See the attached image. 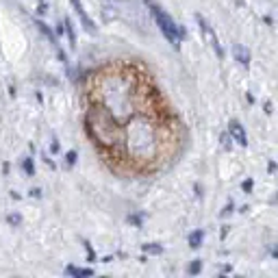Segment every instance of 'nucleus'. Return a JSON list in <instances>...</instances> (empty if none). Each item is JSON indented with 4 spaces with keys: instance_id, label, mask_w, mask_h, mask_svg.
I'll return each mask as SVG.
<instances>
[{
    "instance_id": "obj_24",
    "label": "nucleus",
    "mask_w": 278,
    "mask_h": 278,
    "mask_svg": "<svg viewBox=\"0 0 278 278\" xmlns=\"http://www.w3.org/2000/svg\"><path fill=\"white\" fill-rule=\"evenodd\" d=\"M9 96L15 98V87H13V85H9Z\"/></svg>"
},
{
    "instance_id": "obj_2",
    "label": "nucleus",
    "mask_w": 278,
    "mask_h": 278,
    "mask_svg": "<svg viewBox=\"0 0 278 278\" xmlns=\"http://www.w3.org/2000/svg\"><path fill=\"white\" fill-rule=\"evenodd\" d=\"M133 89H135L133 81L124 79L122 74H109L100 81L98 85L100 96H91V102L105 105L115 118L122 120V124H126V120L135 113Z\"/></svg>"
},
{
    "instance_id": "obj_15",
    "label": "nucleus",
    "mask_w": 278,
    "mask_h": 278,
    "mask_svg": "<svg viewBox=\"0 0 278 278\" xmlns=\"http://www.w3.org/2000/svg\"><path fill=\"white\" fill-rule=\"evenodd\" d=\"M126 222L130 224V226H135V228H139L144 224V215H137V213H130L128 218H126Z\"/></svg>"
},
{
    "instance_id": "obj_12",
    "label": "nucleus",
    "mask_w": 278,
    "mask_h": 278,
    "mask_svg": "<svg viewBox=\"0 0 278 278\" xmlns=\"http://www.w3.org/2000/svg\"><path fill=\"white\" fill-rule=\"evenodd\" d=\"M63 24H65V37L70 40V46L76 48V33H74V26H72V22H70V18L63 20Z\"/></svg>"
},
{
    "instance_id": "obj_10",
    "label": "nucleus",
    "mask_w": 278,
    "mask_h": 278,
    "mask_svg": "<svg viewBox=\"0 0 278 278\" xmlns=\"http://www.w3.org/2000/svg\"><path fill=\"white\" fill-rule=\"evenodd\" d=\"M65 274L72 278H87L94 276V269L91 267H76V265H65Z\"/></svg>"
},
{
    "instance_id": "obj_23",
    "label": "nucleus",
    "mask_w": 278,
    "mask_h": 278,
    "mask_svg": "<svg viewBox=\"0 0 278 278\" xmlns=\"http://www.w3.org/2000/svg\"><path fill=\"white\" fill-rule=\"evenodd\" d=\"M30 196H33V198H42V189H30Z\"/></svg>"
},
{
    "instance_id": "obj_8",
    "label": "nucleus",
    "mask_w": 278,
    "mask_h": 278,
    "mask_svg": "<svg viewBox=\"0 0 278 278\" xmlns=\"http://www.w3.org/2000/svg\"><path fill=\"white\" fill-rule=\"evenodd\" d=\"M228 133H230V137H233L239 146H246V144H248V135H246V128H244L241 124H239L237 120H230V124H228Z\"/></svg>"
},
{
    "instance_id": "obj_1",
    "label": "nucleus",
    "mask_w": 278,
    "mask_h": 278,
    "mask_svg": "<svg viewBox=\"0 0 278 278\" xmlns=\"http://www.w3.org/2000/svg\"><path fill=\"white\" fill-rule=\"evenodd\" d=\"M85 133L102 150H122L126 154L124 146V128L122 122L100 102H91L85 111Z\"/></svg>"
},
{
    "instance_id": "obj_16",
    "label": "nucleus",
    "mask_w": 278,
    "mask_h": 278,
    "mask_svg": "<svg viewBox=\"0 0 278 278\" xmlns=\"http://www.w3.org/2000/svg\"><path fill=\"white\" fill-rule=\"evenodd\" d=\"M200 269H202V261H200V259H196V261H191V263H189L187 272H189L191 276H196V274H200Z\"/></svg>"
},
{
    "instance_id": "obj_25",
    "label": "nucleus",
    "mask_w": 278,
    "mask_h": 278,
    "mask_svg": "<svg viewBox=\"0 0 278 278\" xmlns=\"http://www.w3.org/2000/svg\"><path fill=\"white\" fill-rule=\"evenodd\" d=\"M272 254H274V257H278V248H274V250H272Z\"/></svg>"
},
{
    "instance_id": "obj_19",
    "label": "nucleus",
    "mask_w": 278,
    "mask_h": 278,
    "mask_svg": "<svg viewBox=\"0 0 278 278\" xmlns=\"http://www.w3.org/2000/svg\"><path fill=\"white\" fill-rule=\"evenodd\" d=\"M20 222H22V218H20L18 213H9V215H7V224H9V226H18Z\"/></svg>"
},
{
    "instance_id": "obj_18",
    "label": "nucleus",
    "mask_w": 278,
    "mask_h": 278,
    "mask_svg": "<svg viewBox=\"0 0 278 278\" xmlns=\"http://www.w3.org/2000/svg\"><path fill=\"white\" fill-rule=\"evenodd\" d=\"M83 248H85V252H87V261H96V250H94V246H91L89 241H83Z\"/></svg>"
},
{
    "instance_id": "obj_14",
    "label": "nucleus",
    "mask_w": 278,
    "mask_h": 278,
    "mask_svg": "<svg viewBox=\"0 0 278 278\" xmlns=\"http://www.w3.org/2000/svg\"><path fill=\"white\" fill-rule=\"evenodd\" d=\"M142 248H144V252H148V254H161V252H163V246H159V244H144Z\"/></svg>"
},
{
    "instance_id": "obj_17",
    "label": "nucleus",
    "mask_w": 278,
    "mask_h": 278,
    "mask_svg": "<svg viewBox=\"0 0 278 278\" xmlns=\"http://www.w3.org/2000/svg\"><path fill=\"white\" fill-rule=\"evenodd\" d=\"M76 159H79V152H76V150H70V152L65 154V165H67V167H74V165H76Z\"/></svg>"
},
{
    "instance_id": "obj_3",
    "label": "nucleus",
    "mask_w": 278,
    "mask_h": 278,
    "mask_svg": "<svg viewBox=\"0 0 278 278\" xmlns=\"http://www.w3.org/2000/svg\"><path fill=\"white\" fill-rule=\"evenodd\" d=\"M157 126L144 115H135L124 126L126 157L133 161H152L157 157Z\"/></svg>"
},
{
    "instance_id": "obj_22",
    "label": "nucleus",
    "mask_w": 278,
    "mask_h": 278,
    "mask_svg": "<svg viewBox=\"0 0 278 278\" xmlns=\"http://www.w3.org/2000/svg\"><path fill=\"white\" fill-rule=\"evenodd\" d=\"M230 211H233V202H228L226 206H224V211H222V215H228Z\"/></svg>"
},
{
    "instance_id": "obj_11",
    "label": "nucleus",
    "mask_w": 278,
    "mask_h": 278,
    "mask_svg": "<svg viewBox=\"0 0 278 278\" xmlns=\"http://www.w3.org/2000/svg\"><path fill=\"white\" fill-rule=\"evenodd\" d=\"M202 241H204V230H200V228L191 230V235H189V248L198 250L200 246H202Z\"/></svg>"
},
{
    "instance_id": "obj_20",
    "label": "nucleus",
    "mask_w": 278,
    "mask_h": 278,
    "mask_svg": "<svg viewBox=\"0 0 278 278\" xmlns=\"http://www.w3.org/2000/svg\"><path fill=\"white\" fill-rule=\"evenodd\" d=\"M252 185H254L252 179H248V181H244V183H241V189L246 191V194H250V191H252Z\"/></svg>"
},
{
    "instance_id": "obj_13",
    "label": "nucleus",
    "mask_w": 278,
    "mask_h": 278,
    "mask_svg": "<svg viewBox=\"0 0 278 278\" xmlns=\"http://www.w3.org/2000/svg\"><path fill=\"white\" fill-rule=\"evenodd\" d=\"M22 169H24L26 176H35V161H33V157L22 159Z\"/></svg>"
},
{
    "instance_id": "obj_4",
    "label": "nucleus",
    "mask_w": 278,
    "mask_h": 278,
    "mask_svg": "<svg viewBox=\"0 0 278 278\" xmlns=\"http://www.w3.org/2000/svg\"><path fill=\"white\" fill-rule=\"evenodd\" d=\"M146 5H148L150 15H152V20L157 22V26H159V30H161V35H163L169 44H174L176 48H179L181 42L185 40V37H187V35H185V28H181V26L174 22L172 15L165 13V11L159 7V5H154L152 0H148V3H146Z\"/></svg>"
},
{
    "instance_id": "obj_5",
    "label": "nucleus",
    "mask_w": 278,
    "mask_h": 278,
    "mask_svg": "<svg viewBox=\"0 0 278 278\" xmlns=\"http://www.w3.org/2000/svg\"><path fill=\"white\" fill-rule=\"evenodd\" d=\"M196 20H198V24H200V28H202V33H204V37L208 42H211V46H213V50H215V55H218L220 59L224 57V48H222V44H220V40H218V35H215V30H213V26L208 24V22L202 18L200 13H196Z\"/></svg>"
},
{
    "instance_id": "obj_21",
    "label": "nucleus",
    "mask_w": 278,
    "mask_h": 278,
    "mask_svg": "<svg viewBox=\"0 0 278 278\" xmlns=\"http://www.w3.org/2000/svg\"><path fill=\"white\" fill-rule=\"evenodd\" d=\"M59 148H61V146H59V139H52V144H50V152H52V154H57Z\"/></svg>"
},
{
    "instance_id": "obj_6",
    "label": "nucleus",
    "mask_w": 278,
    "mask_h": 278,
    "mask_svg": "<svg viewBox=\"0 0 278 278\" xmlns=\"http://www.w3.org/2000/svg\"><path fill=\"white\" fill-rule=\"evenodd\" d=\"M33 22H35V26L40 28L42 33L46 35V40H48L50 44H55V48H57V52H59V59H61V61H63V63H65V52L61 50V46H59V42H57V35L52 33V28H50L48 24H46V22H44L42 18H33Z\"/></svg>"
},
{
    "instance_id": "obj_9",
    "label": "nucleus",
    "mask_w": 278,
    "mask_h": 278,
    "mask_svg": "<svg viewBox=\"0 0 278 278\" xmlns=\"http://www.w3.org/2000/svg\"><path fill=\"white\" fill-rule=\"evenodd\" d=\"M233 57H235L244 67H250V50L246 48V46L235 44V46H233Z\"/></svg>"
},
{
    "instance_id": "obj_7",
    "label": "nucleus",
    "mask_w": 278,
    "mask_h": 278,
    "mask_svg": "<svg viewBox=\"0 0 278 278\" xmlns=\"http://www.w3.org/2000/svg\"><path fill=\"white\" fill-rule=\"evenodd\" d=\"M70 5H72V9L76 11V15L81 18V22H83V26L89 30V33H98V26H96V22L89 18V13L85 11V7L81 5V0H70Z\"/></svg>"
}]
</instances>
